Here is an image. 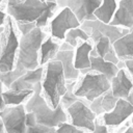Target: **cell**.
<instances>
[{"label": "cell", "mask_w": 133, "mask_h": 133, "mask_svg": "<svg viewBox=\"0 0 133 133\" xmlns=\"http://www.w3.org/2000/svg\"><path fill=\"white\" fill-rule=\"evenodd\" d=\"M26 112L33 113L36 124L57 128L60 124L69 122L65 110L62 105L59 104L55 109H52L44 97L42 96V86L41 83H36L33 86L32 96L24 104Z\"/></svg>", "instance_id": "6da1fadb"}, {"label": "cell", "mask_w": 133, "mask_h": 133, "mask_svg": "<svg viewBox=\"0 0 133 133\" xmlns=\"http://www.w3.org/2000/svg\"><path fill=\"white\" fill-rule=\"evenodd\" d=\"M42 96L48 105L55 109L61 97L66 91V80L60 61L52 59L44 65V75L41 81Z\"/></svg>", "instance_id": "7a4b0ae2"}, {"label": "cell", "mask_w": 133, "mask_h": 133, "mask_svg": "<svg viewBox=\"0 0 133 133\" xmlns=\"http://www.w3.org/2000/svg\"><path fill=\"white\" fill-rule=\"evenodd\" d=\"M46 37V31L37 27L32 29L29 33L20 36L15 69L31 71L38 68V52L41 45Z\"/></svg>", "instance_id": "3957f363"}, {"label": "cell", "mask_w": 133, "mask_h": 133, "mask_svg": "<svg viewBox=\"0 0 133 133\" xmlns=\"http://www.w3.org/2000/svg\"><path fill=\"white\" fill-rule=\"evenodd\" d=\"M3 27L4 30L0 36V72H7L15 69L21 35L16 22L9 16L6 17Z\"/></svg>", "instance_id": "277c9868"}, {"label": "cell", "mask_w": 133, "mask_h": 133, "mask_svg": "<svg viewBox=\"0 0 133 133\" xmlns=\"http://www.w3.org/2000/svg\"><path fill=\"white\" fill-rule=\"evenodd\" d=\"M109 89L110 81L106 76L96 72H86L80 75L74 88V95L78 99L85 100L89 104Z\"/></svg>", "instance_id": "5b68a950"}, {"label": "cell", "mask_w": 133, "mask_h": 133, "mask_svg": "<svg viewBox=\"0 0 133 133\" xmlns=\"http://www.w3.org/2000/svg\"><path fill=\"white\" fill-rule=\"evenodd\" d=\"M6 15L16 23H35L41 17L48 2L39 0H4Z\"/></svg>", "instance_id": "8992f818"}, {"label": "cell", "mask_w": 133, "mask_h": 133, "mask_svg": "<svg viewBox=\"0 0 133 133\" xmlns=\"http://www.w3.org/2000/svg\"><path fill=\"white\" fill-rule=\"evenodd\" d=\"M65 112L69 123L74 127L86 132H91L95 129V121L98 116L85 100H77L65 109Z\"/></svg>", "instance_id": "52a82bcc"}, {"label": "cell", "mask_w": 133, "mask_h": 133, "mask_svg": "<svg viewBox=\"0 0 133 133\" xmlns=\"http://www.w3.org/2000/svg\"><path fill=\"white\" fill-rule=\"evenodd\" d=\"M81 23L69 7L60 8L50 21V36L57 42H63L66 31L80 27Z\"/></svg>", "instance_id": "ba28073f"}, {"label": "cell", "mask_w": 133, "mask_h": 133, "mask_svg": "<svg viewBox=\"0 0 133 133\" xmlns=\"http://www.w3.org/2000/svg\"><path fill=\"white\" fill-rule=\"evenodd\" d=\"M26 110L24 104L17 106H5L0 111V119L3 124L5 133H25L26 132Z\"/></svg>", "instance_id": "9c48e42d"}, {"label": "cell", "mask_w": 133, "mask_h": 133, "mask_svg": "<svg viewBox=\"0 0 133 133\" xmlns=\"http://www.w3.org/2000/svg\"><path fill=\"white\" fill-rule=\"evenodd\" d=\"M57 9L69 7L82 24L85 21H95L94 11L100 6L102 0H55Z\"/></svg>", "instance_id": "30bf717a"}, {"label": "cell", "mask_w": 133, "mask_h": 133, "mask_svg": "<svg viewBox=\"0 0 133 133\" xmlns=\"http://www.w3.org/2000/svg\"><path fill=\"white\" fill-rule=\"evenodd\" d=\"M133 115V105L130 104L126 99H118L115 103L114 108L109 112H104L100 115L102 123L110 127H121L127 119Z\"/></svg>", "instance_id": "8fae6325"}, {"label": "cell", "mask_w": 133, "mask_h": 133, "mask_svg": "<svg viewBox=\"0 0 133 133\" xmlns=\"http://www.w3.org/2000/svg\"><path fill=\"white\" fill-rule=\"evenodd\" d=\"M133 87V79L126 69L118 70L117 74L110 80V91L116 99H126L129 97Z\"/></svg>", "instance_id": "7c38bea8"}, {"label": "cell", "mask_w": 133, "mask_h": 133, "mask_svg": "<svg viewBox=\"0 0 133 133\" xmlns=\"http://www.w3.org/2000/svg\"><path fill=\"white\" fill-rule=\"evenodd\" d=\"M109 24L131 29L133 26V0H118L117 8Z\"/></svg>", "instance_id": "4fadbf2b"}, {"label": "cell", "mask_w": 133, "mask_h": 133, "mask_svg": "<svg viewBox=\"0 0 133 133\" xmlns=\"http://www.w3.org/2000/svg\"><path fill=\"white\" fill-rule=\"evenodd\" d=\"M44 75V66H38L31 71H26L20 76L8 89L11 90H33L36 83H41Z\"/></svg>", "instance_id": "5bb4252c"}, {"label": "cell", "mask_w": 133, "mask_h": 133, "mask_svg": "<svg viewBox=\"0 0 133 133\" xmlns=\"http://www.w3.org/2000/svg\"><path fill=\"white\" fill-rule=\"evenodd\" d=\"M94 49V43L88 41H79L74 50V66L78 71L88 70L90 68L89 56Z\"/></svg>", "instance_id": "9a60e30c"}, {"label": "cell", "mask_w": 133, "mask_h": 133, "mask_svg": "<svg viewBox=\"0 0 133 133\" xmlns=\"http://www.w3.org/2000/svg\"><path fill=\"white\" fill-rule=\"evenodd\" d=\"M81 25L87 26V27H92V28L97 29L103 36L108 37L111 44H113L116 39H118L119 37H122L123 35L127 34L130 31V29L112 26L110 24H104V23H102V22H100L98 20H95V21H85Z\"/></svg>", "instance_id": "2e32d148"}, {"label": "cell", "mask_w": 133, "mask_h": 133, "mask_svg": "<svg viewBox=\"0 0 133 133\" xmlns=\"http://www.w3.org/2000/svg\"><path fill=\"white\" fill-rule=\"evenodd\" d=\"M89 61H90V68L88 70L81 71L80 74H84L86 72H96L106 76L107 79L110 81L118 72L116 64L109 62L100 56H89Z\"/></svg>", "instance_id": "e0dca14e"}, {"label": "cell", "mask_w": 133, "mask_h": 133, "mask_svg": "<svg viewBox=\"0 0 133 133\" xmlns=\"http://www.w3.org/2000/svg\"><path fill=\"white\" fill-rule=\"evenodd\" d=\"M54 59L60 61L65 80H78L80 78V71L76 70L74 66V50L58 51Z\"/></svg>", "instance_id": "ac0fdd59"}, {"label": "cell", "mask_w": 133, "mask_h": 133, "mask_svg": "<svg viewBox=\"0 0 133 133\" xmlns=\"http://www.w3.org/2000/svg\"><path fill=\"white\" fill-rule=\"evenodd\" d=\"M112 48L119 60L133 58V30L116 39L112 44Z\"/></svg>", "instance_id": "d6986e66"}, {"label": "cell", "mask_w": 133, "mask_h": 133, "mask_svg": "<svg viewBox=\"0 0 133 133\" xmlns=\"http://www.w3.org/2000/svg\"><path fill=\"white\" fill-rule=\"evenodd\" d=\"M59 46H60V43L55 41L50 35L47 36L43 41V43L41 45V48H39V52H38L39 66H44L47 62L54 59L55 55L59 51Z\"/></svg>", "instance_id": "ffe728a7"}, {"label": "cell", "mask_w": 133, "mask_h": 133, "mask_svg": "<svg viewBox=\"0 0 133 133\" xmlns=\"http://www.w3.org/2000/svg\"><path fill=\"white\" fill-rule=\"evenodd\" d=\"M117 8V0H102L100 6L94 11L96 20L109 24L114 16V12Z\"/></svg>", "instance_id": "44dd1931"}, {"label": "cell", "mask_w": 133, "mask_h": 133, "mask_svg": "<svg viewBox=\"0 0 133 133\" xmlns=\"http://www.w3.org/2000/svg\"><path fill=\"white\" fill-rule=\"evenodd\" d=\"M33 90H11L5 89L2 92V99L5 106H17L25 104L26 101L32 96Z\"/></svg>", "instance_id": "7402d4cb"}, {"label": "cell", "mask_w": 133, "mask_h": 133, "mask_svg": "<svg viewBox=\"0 0 133 133\" xmlns=\"http://www.w3.org/2000/svg\"><path fill=\"white\" fill-rule=\"evenodd\" d=\"M88 39H89L88 34L80 26V27L73 28V29H70L69 31H66L63 42L68 43L70 46H72L75 49L77 47L79 41H88Z\"/></svg>", "instance_id": "603a6c76"}, {"label": "cell", "mask_w": 133, "mask_h": 133, "mask_svg": "<svg viewBox=\"0 0 133 133\" xmlns=\"http://www.w3.org/2000/svg\"><path fill=\"white\" fill-rule=\"evenodd\" d=\"M47 2H48L47 7L45 8V10L41 15V17L35 21V27H37V28L44 29L48 25L49 21L54 17L55 11L57 10L56 2H50V1H47Z\"/></svg>", "instance_id": "cb8c5ba5"}, {"label": "cell", "mask_w": 133, "mask_h": 133, "mask_svg": "<svg viewBox=\"0 0 133 133\" xmlns=\"http://www.w3.org/2000/svg\"><path fill=\"white\" fill-rule=\"evenodd\" d=\"M112 49V44L110 43L109 38L106 36H101V38L94 44V49L90 52V56H100L102 58Z\"/></svg>", "instance_id": "d4e9b609"}, {"label": "cell", "mask_w": 133, "mask_h": 133, "mask_svg": "<svg viewBox=\"0 0 133 133\" xmlns=\"http://www.w3.org/2000/svg\"><path fill=\"white\" fill-rule=\"evenodd\" d=\"M78 80H66V91L65 94L61 97L60 99V103L63 107V109L65 110L69 106H71L74 102H76L77 100H79L75 95H74V88L77 84Z\"/></svg>", "instance_id": "484cf974"}, {"label": "cell", "mask_w": 133, "mask_h": 133, "mask_svg": "<svg viewBox=\"0 0 133 133\" xmlns=\"http://www.w3.org/2000/svg\"><path fill=\"white\" fill-rule=\"evenodd\" d=\"M26 71H21L18 69H14L7 72H0V82L4 86V88L8 89L10 85L20 77L22 76Z\"/></svg>", "instance_id": "4316f807"}, {"label": "cell", "mask_w": 133, "mask_h": 133, "mask_svg": "<svg viewBox=\"0 0 133 133\" xmlns=\"http://www.w3.org/2000/svg\"><path fill=\"white\" fill-rule=\"evenodd\" d=\"M118 99L114 98L110 91V89L108 91H106L103 96H102V100H101V107L103 109L104 112H109L111 111L114 106H115V103Z\"/></svg>", "instance_id": "83f0119b"}, {"label": "cell", "mask_w": 133, "mask_h": 133, "mask_svg": "<svg viewBox=\"0 0 133 133\" xmlns=\"http://www.w3.org/2000/svg\"><path fill=\"white\" fill-rule=\"evenodd\" d=\"M25 133H57V132H56V128H51L35 124L31 127H27Z\"/></svg>", "instance_id": "f1b7e54d"}, {"label": "cell", "mask_w": 133, "mask_h": 133, "mask_svg": "<svg viewBox=\"0 0 133 133\" xmlns=\"http://www.w3.org/2000/svg\"><path fill=\"white\" fill-rule=\"evenodd\" d=\"M56 132L57 133H84L86 131L78 129V128L74 127L73 125H71L69 122H65V123L60 124L56 128Z\"/></svg>", "instance_id": "f546056e"}, {"label": "cell", "mask_w": 133, "mask_h": 133, "mask_svg": "<svg viewBox=\"0 0 133 133\" xmlns=\"http://www.w3.org/2000/svg\"><path fill=\"white\" fill-rule=\"evenodd\" d=\"M84 133H115V132H111L109 128L102 123L100 116H98L95 121V129L91 132H84Z\"/></svg>", "instance_id": "4dcf8cb0"}, {"label": "cell", "mask_w": 133, "mask_h": 133, "mask_svg": "<svg viewBox=\"0 0 133 133\" xmlns=\"http://www.w3.org/2000/svg\"><path fill=\"white\" fill-rule=\"evenodd\" d=\"M17 29L20 33V35H25L29 33L32 29L35 28V23H16Z\"/></svg>", "instance_id": "1f68e13d"}, {"label": "cell", "mask_w": 133, "mask_h": 133, "mask_svg": "<svg viewBox=\"0 0 133 133\" xmlns=\"http://www.w3.org/2000/svg\"><path fill=\"white\" fill-rule=\"evenodd\" d=\"M101 100H102V96L97 98V99H95L92 102L89 103V108L97 114V116H100V115H102L104 113V111H103V109L101 107Z\"/></svg>", "instance_id": "d6a6232c"}, {"label": "cell", "mask_w": 133, "mask_h": 133, "mask_svg": "<svg viewBox=\"0 0 133 133\" xmlns=\"http://www.w3.org/2000/svg\"><path fill=\"white\" fill-rule=\"evenodd\" d=\"M25 123H26V127H31V126H33V125L36 124V121H35V117H34L33 113H31V112H26Z\"/></svg>", "instance_id": "836d02e7"}, {"label": "cell", "mask_w": 133, "mask_h": 133, "mask_svg": "<svg viewBox=\"0 0 133 133\" xmlns=\"http://www.w3.org/2000/svg\"><path fill=\"white\" fill-rule=\"evenodd\" d=\"M124 63H125V69L127 70V72L130 74L131 77H133V58L124 60Z\"/></svg>", "instance_id": "e575fe53"}, {"label": "cell", "mask_w": 133, "mask_h": 133, "mask_svg": "<svg viewBox=\"0 0 133 133\" xmlns=\"http://www.w3.org/2000/svg\"><path fill=\"white\" fill-rule=\"evenodd\" d=\"M72 50H75L72 46H70L68 43L65 42H62L60 43V46H59V51H72Z\"/></svg>", "instance_id": "d590c367"}, {"label": "cell", "mask_w": 133, "mask_h": 133, "mask_svg": "<svg viewBox=\"0 0 133 133\" xmlns=\"http://www.w3.org/2000/svg\"><path fill=\"white\" fill-rule=\"evenodd\" d=\"M5 89H4V86L2 85V83L0 82V111L5 107V104H4V101H3V99H2V92L4 91Z\"/></svg>", "instance_id": "8d00e7d4"}, {"label": "cell", "mask_w": 133, "mask_h": 133, "mask_svg": "<svg viewBox=\"0 0 133 133\" xmlns=\"http://www.w3.org/2000/svg\"><path fill=\"white\" fill-rule=\"evenodd\" d=\"M6 17H7L6 12L0 9V26H3V25H4L5 20H6Z\"/></svg>", "instance_id": "74e56055"}, {"label": "cell", "mask_w": 133, "mask_h": 133, "mask_svg": "<svg viewBox=\"0 0 133 133\" xmlns=\"http://www.w3.org/2000/svg\"><path fill=\"white\" fill-rule=\"evenodd\" d=\"M132 79H133V77H132ZM127 101H128L130 104H132V105H133V87H132V90H131V92H130L129 97L127 98Z\"/></svg>", "instance_id": "f35d334b"}, {"label": "cell", "mask_w": 133, "mask_h": 133, "mask_svg": "<svg viewBox=\"0 0 133 133\" xmlns=\"http://www.w3.org/2000/svg\"><path fill=\"white\" fill-rule=\"evenodd\" d=\"M123 133H133V125H132V123H131V125H130L128 128H126V129L123 131Z\"/></svg>", "instance_id": "ab89813d"}, {"label": "cell", "mask_w": 133, "mask_h": 133, "mask_svg": "<svg viewBox=\"0 0 133 133\" xmlns=\"http://www.w3.org/2000/svg\"><path fill=\"white\" fill-rule=\"evenodd\" d=\"M0 133H5L4 127H3V124H2V122H1V119H0Z\"/></svg>", "instance_id": "60d3db41"}, {"label": "cell", "mask_w": 133, "mask_h": 133, "mask_svg": "<svg viewBox=\"0 0 133 133\" xmlns=\"http://www.w3.org/2000/svg\"><path fill=\"white\" fill-rule=\"evenodd\" d=\"M3 30H4V27L3 26H0V36H1L2 32H3Z\"/></svg>", "instance_id": "b9f144b4"}, {"label": "cell", "mask_w": 133, "mask_h": 133, "mask_svg": "<svg viewBox=\"0 0 133 133\" xmlns=\"http://www.w3.org/2000/svg\"><path fill=\"white\" fill-rule=\"evenodd\" d=\"M130 121H131V123H132V125H133V115L130 117Z\"/></svg>", "instance_id": "7bdbcfd3"}, {"label": "cell", "mask_w": 133, "mask_h": 133, "mask_svg": "<svg viewBox=\"0 0 133 133\" xmlns=\"http://www.w3.org/2000/svg\"><path fill=\"white\" fill-rule=\"evenodd\" d=\"M39 1H42V2H46L47 0H39Z\"/></svg>", "instance_id": "ee69618b"}, {"label": "cell", "mask_w": 133, "mask_h": 133, "mask_svg": "<svg viewBox=\"0 0 133 133\" xmlns=\"http://www.w3.org/2000/svg\"><path fill=\"white\" fill-rule=\"evenodd\" d=\"M3 1H4V0H0V3H2V2H3Z\"/></svg>", "instance_id": "f6af8a7d"}, {"label": "cell", "mask_w": 133, "mask_h": 133, "mask_svg": "<svg viewBox=\"0 0 133 133\" xmlns=\"http://www.w3.org/2000/svg\"><path fill=\"white\" fill-rule=\"evenodd\" d=\"M131 30H133V26H132V28H131Z\"/></svg>", "instance_id": "bcb514c9"}]
</instances>
